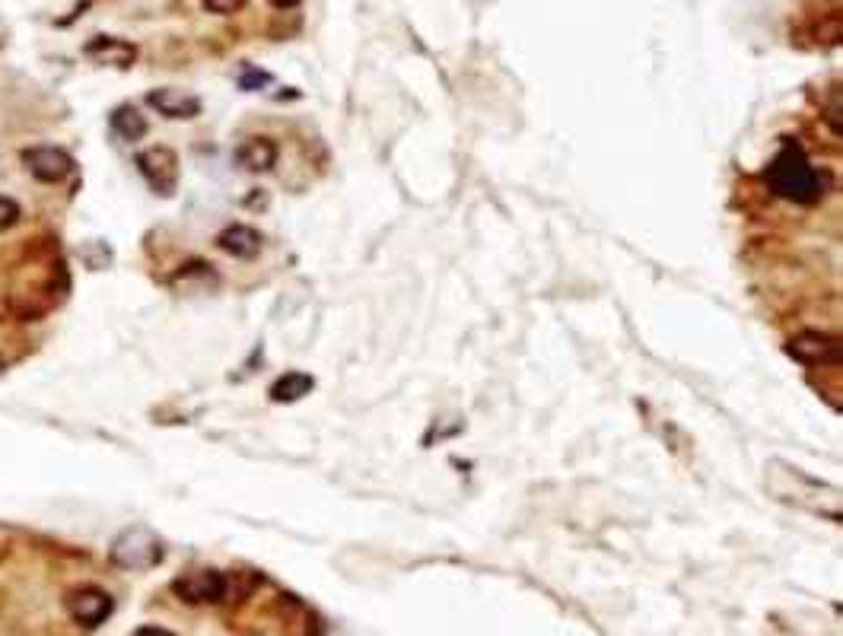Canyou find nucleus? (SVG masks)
<instances>
[{"mask_svg": "<svg viewBox=\"0 0 843 636\" xmlns=\"http://www.w3.org/2000/svg\"><path fill=\"white\" fill-rule=\"evenodd\" d=\"M767 182L780 198L793 204H815L821 198V178L796 144H786L780 150V157L767 170Z\"/></svg>", "mask_w": 843, "mask_h": 636, "instance_id": "f257e3e1", "label": "nucleus"}, {"mask_svg": "<svg viewBox=\"0 0 843 636\" xmlns=\"http://www.w3.org/2000/svg\"><path fill=\"white\" fill-rule=\"evenodd\" d=\"M109 125H112V130H115L122 140H127V144H134V140H140V137L147 134V119H144L134 105H119V109L112 112Z\"/></svg>", "mask_w": 843, "mask_h": 636, "instance_id": "ddd939ff", "label": "nucleus"}, {"mask_svg": "<svg viewBox=\"0 0 843 636\" xmlns=\"http://www.w3.org/2000/svg\"><path fill=\"white\" fill-rule=\"evenodd\" d=\"M243 7H246V0H204V10L216 13V16H230V13H236Z\"/></svg>", "mask_w": 843, "mask_h": 636, "instance_id": "2eb2a0df", "label": "nucleus"}, {"mask_svg": "<svg viewBox=\"0 0 843 636\" xmlns=\"http://www.w3.org/2000/svg\"><path fill=\"white\" fill-rule=\"evenodd\" d=\"M216 246H220V252L233 254V258H239V261H249L255 254H261L264 239H261V233L252 229V226L233 223V226H226V229L216 236Z\"/></svg>", "mask_w": 843, "mask_h": 636, "instance_id": "1a4fd4ad", "label": "nucleus"}, {"mask_svg": "<svg viewBox=\"0 0 843 636\" xmlns=\"http://www.w3.org/2000/svg\"><path fill=\"white\" fill-rule=\"evenodd\" d=\"M147 102H150L163 119H178V122H185V119L201 115V99H198V96H191V92H185V89H172V86L153 89V92L147 96Z\"/></svg>", "mask_w": 843, "mask_h": 636, "instance_id": "6e6552de", "label": "nucleus"}, {"mask_svg": "<svg viewBox=\"0 0 843 636\" xmlns=\"http://www.w3.org/2000/svg\"><path fill=\"white\" fill-rule=\"evenodd\" d=\"M312 388H315V379H312L309 373L290 370V373H284L281 379L271 385V401H277V404H290V401L306 398Z\"/></svg>", "mask_w": 843, "mask_h": 636, "instance_id": "f8f14e48", "label": "nucleus"}, {"mask_svg": "<svg viewBox=\"0 0 843 636\" xmlns=\"http://www.w3.org/2000/svg\"><path fill=\"white\" fill-rule=\"evenodd\" d=\"M268 80H271L268 74H261V71H252V67H249V71L243 74V80H239V84H243V89H255V86H264Z\"/></svg>", "mask_w": 843, "mask_h": 636, "instance_id": "dca6fc26", "label": "nucleus"}, {"mask_svg": "<svg viewBox=\"0 0 843 636\" xmlns=\"http://www.w3.org/2000/svg\"><path fill=\"white\" fill-rule=\"evenodd\" d=\"M64 608H67L71 621H77L80 627L92 631V627H102L112 618L115 601H112V595L106 593V589H99V586H77V589L67 593Z\"/></svg>", "mask_w": 843, "mask_h": 636, "instance_id": "7ed1b4c3", "label": "nucleus"}, {"mask_svg": "<svg viewBox=\"0 0 843 636\" xmlns=\"http://www.w3.org/2000/svg\"><path fill=\"white\" fill-rule=\"evenodd\" d=\"M226 576L216 573V570H195V573H185L172 583V593L178 595L182 601L188 604H213V601H223L226 598Z\"/></svg>", "mask_w": 843, "mask_h": 636, "instance_id": "39448f33", "label": "nucleus"}, {"mask_svg": "<svg viewBox=\"0 0 843 636\" xmlns=\"http://www.w3.org/2000/svg\"><path fill=\"white\" fill-rule=\"evenodd\" d=\"M112 563L122 570H153L163 560V541L144 528V525H131L115 541H112Z\"/></svg>", "mask_w": 843, "mask_h": 636, "instance_id": "f03ea898", "label": "nucleus"}, {"mask_svg": "<svg viewBox=\"0 0 843 636\" xmlns=\"http://www.w3.org/2000/svg\"><path fill=\"white\" fill-rule=\"evenodd\" d=\"M790 357L805 366H825V363H841V344L838 338L825 332H802L786 344Z\"/></svg>", "mask_w": 843, "mask_h": 636, "instance_id": "0eeeda50", "label": "nucleus"}, {"mask_svg": "<svg viewBox=\"0 0 843 636\" xmlns=\"http://www.w3.org/2000/svg\"><path fill=\"white\" fill-rule=\"evenodd\" d=\"M131 636H175L166 627H140V631H134Z\"/></svg>", "mask_w": 843, "mask_h": 636, "instance_id": "f3484780", "label": "nucleus"}, {"mask_svg": "<svg viewBox=\"0 0 843 636\" xmlns=\"http://www.w3.org/2000/svg\"><path fill=\"white\" fill-rule=\"evenodd\" d=\"M271 3H274L277 10H290V7H296L299 0H271Z\"/></svg>", "mask_w": 843, "mask_h": 636, "instance_id": "a211bd4d", "label": "nucleus"}, {"mask_svg": "<svg viewBox=\"0 0 843 636\" xmlns=\"http://www.w3.org/2000/svg\"><path fill=\"white\" fill-rule=\"evenodd\" d=\"M23 166L45 185H58L74 172V157L61 147H29L23 150Z\"/></svg>", "mask_w": 843, "mask_h": 636, "instance_id": "423d86ee", "label": "nucleus"}, {"mask_svg": "<svg viewBox=\"0 0 843 636\" xmlns=\"http://www.w3.org/2000/svg\"><path fill=\"white\" fill-rule=\"evenodd\" d=\"M137 170L147 178V185L169 198L178 185V157L169 147H150L137 153Z\"/></svg>", "mask_w": 843, "mask_h": 636, "instance_id": "20e7f679", "label": "nucleus"}, {"mask_svg": "<svg viewBox=\"0 0 843 636\" xmlns=\"http://www.w3.org/2000/svg\"><path fill=\"white\" fill-rule=\"evenodd\" d=\"M0 373H3V357H0Z\"/></svg>", "mask_w": 843, "mask_h": 636, "instance_id": "6ab92c4d", "label": "nucleus"}, {"mask_svg": "<svg viewBox=\"0 0 843 636\" xmlns=\"http://www.w3.org/2000/svg\"><path fill=\"white\" fill-rule=\"evenodd\" d=\"M86 58H92L96 64H109V67H131L134 58H137V48L125 39H115V36H99L84 48Z\"/></svg>", "mask_w": 843, "mask_h": 636, "instance_id": "9d476101", "label": "nucleus"}, {"mask_svg": "<svg viewBox=\"0 0 843 636\" xmlns=\"http://www.w3.org/2000/svg\"><path fill=\"white\" fill-rule=\"evenodd\" d=\"M20 216H23L20 204H16L13 198H3V195H0V233L13 229V226L20 223Z\"/></svg>", "mask_w": 843, "mask_h": 636, "instance_id": "4468645a", "label": "nucleus"}, {"mask_svg": "<svg viewBox=\"0 0 843 636\" xmlns=\"http://www.w3.org/2000/svg\"><path fill=\"white\" fill-rule=\"evenodd\" d=\"M236 163L246 172H268L277 163V144L271 137H249L236 150Z\"/></svg>", "mask_w": 843, "mask_h": 636, "instance_id": "9b49d317", "label": "nucleus"}]
</instances>
